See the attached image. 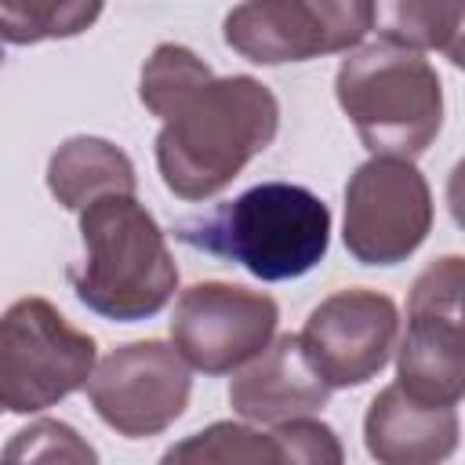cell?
Listing matches in <instances>:
<instances>
[{
	"label": "cell",
	"mask_w": 465,
	"mask_h": 465,
	"mask_svg": "<svg viewBox=\"0 0 465 465\" xmlns=\"http://www.w3.org/2000/svg\"><path fill=\"white\" fill-rule=\"evenodd\" d=\"M280 131V102L269 84L232 73L185 94L156 134V167L178 200L218 196Z\"/></svg>",
	"instance_id": "1"
},
{
	"label": "cell",
	"mask_w": 465,
	"mask_h": 465,
	"mask_svg": "<svg viewBox=\"0 0 465 465\" xmlns=\"http://www.w3.org/2000/svg\"><path fill=\"white\" fill-rule=\"evenodd\" d=\"M84 262L69 269L80 305L113 323H138L167 309L178 265L153 211L138 196H102L80 211Z\"/></svg>",
	"instance_id": "2"
},
{
	"label": "cell",
	"mask_w": 465,
	"mask_h": 465,
	"mask_svg": "<svg viewBox=\"0 0 465 465\" xmlns=\"http://www.w3.org/2000/svg\"><path fill=\"white\" fill-rule=\"evenodd\" d=\"M182 240L222 254L265 283L312 272L331 247V207L305 185L262 182L214 214L182 225Z\"/></svg>",
	"instance_id": "3"
},
{
	"label": "cell",
	"mask_w": 465,
	"mask_h": 465,
	"mask_svg": "<svg viewBox=\"0 0 465 465\" xmlns=\"http://www.w3.org/2000/svg\"><path fill=\"white\" fill-rule=\"evenodd\" d=\"M334 98L371 156L414 163L443 127L436 65L421 51L389 40L360 44L341 58Z\"/></svg>",
	"instance_id": "4"
},
{
	"label": "cell",
	"mask_w": 465,
	"mask_h": 465,
	"mask_svg": "<svg viewBox=\"0 0 465 465\" xmlns=\"http://www.w3.org/2000/svg\"><path fill=\"white\" fill-rule=\"evenodd\" d=\"M98 345L40 294L0 312V411L40 414L87 389Z\"/></svg>",
	"instance_id": "5"
},
{
	"label": "cell",
	"mask_w": 465,
	"mask_h": 465,
	"mask_svg": "<svg viewBox=\"0 0 465 465\" xmlns=\"http://www.w3.org/2000/svg\"><path fill=\"white\" fill-rule=\"evenodd\" d=\"M461 287L465 258L443 254L425 265L407 298V331L396 349V385L432 407H458L465 396Z\"/></svg>",
	"instance_id": "6"
},
{
	"label": "cell",
	"mask_w": 465,
	"mask_h": 465,
	"mask_svg": "<svg viewBox=\"0 0 465 465\" xmlns=\"http://www.w3.org/2000/svg\"><path fill=\"white\" fill-rule=\"evenodd\" d=\"M432 189L407 160L371 156L345 185V251L360 265H400L432 232Z\"/></svg>",
	"instance_id": "7"
},
{
	"label": "cell",
	"mask_w": 465,
	"mask_h": 465,
	"mask_svg": "<svg viewBox=\"0 0 465 465\" xmlns=\"http://www.w3.org/2000/svg\"><path fill=\"white\" fill-rule=\"evenodd\" d=\"M371 18L374 4L367 0H254L225 15L222 36L254 65H283L349 54L371 33Z\"/></svg>",
	"instance_id": "8"
},
{
	"label": "cell",
	"mask_w": 465,
	"mask_h": 465,
	"mask_svg": "<svg viewBox=\"0 0 465 465\" xmlns=\"http://www.w3.org/2000/svg\"><path fill=\"white\" fill-rule=\"evenodd\" d=\"M280 305L265 291L203 280L178 294L171 312V349L189 371L232 374L251 363L272 338Z\"/></svg>",
	"instance_id": "9"
},
{
	"label": "cell",
	"mask_w": 465,
	"mask_h": 465,
	"mask_svg": "<svg viewBox=\"0 0 465 465\" xmlns=\"http://www.w3.org/2000/svg\"><path fill=\"white\" fill-rule=\"evenodd\" d=\"M193 396V374L185 360L156 338L116 345L87 381L94 414L127 440L160 436L171 429Z\"/></svg>",
	"instance_id": "10"
},
{
	"label": "cell",
	"mask_w": 465,
	"mask_h": 465,
	"mask_svg": "<svg viewBox=\"0 0 465 465\" xmlns=\"http://www.w3.org/2000/svg\"><path fill=\"white\" fill-rule=\"evenodd\" d=\"M396 338V302L371 287H345L309 312L298 345L327 389H356L385 371Z\"/></svg>",
	"instance_id": "11"
},
{
	"label": "cell",
	"mask_w": 465,
	"mask_h": 465,
	"mask_svg": "<svg viewBox=\"0 0 465 465\" xmlns=\"http://www.w3.org/2000/svg\"><path fill=\"white\" fill-rule=\"evenodd\" d=\"M327 396H331V389L320 381V374L305 360L298 334L272 338L229 381L232 411L247 421L272 425V429L283 421L312 418L320 407H327Z\"/></svg>",
	"instance_id": "12"
},
{
	"label": "cell",
	"mask_w": 465,
	"mask_h": 465,
	"mask_svg": "<svg viewBox=\"0 0 465 465\" xmlns=\"http://www.w3.org/2000/svg\"><path fill=\"white\" fill-rule=\"evenodd\" d=\"M461 440L458 407H432L385 385L363 414V447L378 465H443Z\"/></svg>",
	"instance_id": "13"
},
{
	"label": "cell",
	"mask_w": 465,
	"mask_h": 465,
	"mask_svg": "<svg viewBox=\"0 0 465 465\" xmlns=\"http://www.w3.org/2000/svg\"><path fill=\"white\" fill-rule=\"evenodd\" d=\"M47 189L65 211H84L102 196H134L138 174L131 156L98 134L65 138L47 160Z\"/></svg>",
	"instance_id": "14"
},
{
	"label": "cell",
	"mask_w": 465,
	"mask_h": 465,
	"mask_svg": "<svg viewBox=\"0 0 465 465\" xmlns=\"http://www.w3.org/2000/svg\"><path fill=\"white\" fill-rule=\"evenodd\" d=\"M156 465H283L276 432L243 421H211L207 429L171 443Z\"/></svg>",
	"instance_id": "15"
},
{
	"label": "cell",
	"mask_w": 465,
	"mask_h": 465,
	"mask_svg": "<svg viewBox=\"0 0 465 465\" xmlns=\"http://www.w3.org/2000/svg\"><path fill=\"white\" fill-rule=\"evenodd\" d=\"M461 22L465 7L458 4H374L371 29L378 25V40L421 54L443 51L454 65H461Z\"/></svg>",
	"instance_id": "16"
},
{
	"label": "cell",
	"mask_w": 465,
	"mask_h": 465,
	"mask_svg": "<svg viewBox=\"0 0 465 465\" xmlns=\"http://www.w3.org/2000/svg\"><path fill=\"white\" fill-rule=\"evenodd\" d=\"M102 4L87 0H0V40L4 44H40L65 40L91 29Z\"/></svg>",
	"instance_id": "17"
},
{
	"label": "cell",
	"mask_w": 465,
	"mask_h": 465,
	"mask_svg": "<svg viewBox=\"0 0 465 465\" xmlns=\"http://www.w3.org/2000/svg\"><path fill=\"white\" fill-rule=\"evenodd\" d=\"M214 73L211 65L185 44H160L142 65L138 76V98L153 116H167L185 94H193L200 84H207Z\"/></svg>",
	"instance_id": "18"
},
{
	"label": "cell",
	"mask_w": 465,
	"mask_h": 465,
	"mask_svg": "<svg viewBox=\"0 0 465 465\" xmlns=\"http://www.w3.org/2000/svg\"><path fill=\"white\" fill-rule=\"evenodd\" d=\"M7 465H98V450L58 418H40L18 429L0 450Z\"/></svg>",
	"instance_id": "19"
},
{
	"label": "cell",
	"mask_w": 465,
	"mask_h": 465,
	"mask_svg": "<svg viewBox=\"0 0 465 465\" xmlns=\"http://www.w3.org/2000/svg\"><path fill=\"white\" fill-rule=\"evenodd\" d=\"M283 450V465H345V447L327 421L298 418L272 429Z\"/></svg>",
	"instance_id": "20"
},
{
	"label": "cell",
	"mask_w": 465,
	"mask_h": 465,
	"mask_svg": "<svg viewBox=\"0 0 465 465\" xmlns=\"http://www.w3.org/2000/svg\"><path fill=\"white\" fill-rule=\"evenodd\" d=\"M0 465H7V461H0Z\"/></svg>",
	"instance_id": "21"
}]
</instances>
